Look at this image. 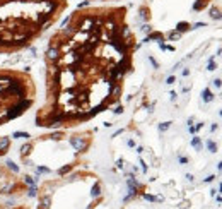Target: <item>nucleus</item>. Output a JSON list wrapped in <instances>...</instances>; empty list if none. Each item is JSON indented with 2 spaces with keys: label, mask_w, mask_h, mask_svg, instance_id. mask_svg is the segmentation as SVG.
Listing matches in <instances>:
<instances>
[{
  "label": "nucleus",
  "mask_w": 222,
  "mask_h": 209,
  "mask_svg": "<svg viewBox=\"0 0 222 209\" xmlns=\"http://www.w3.org/2000/svg\"><path fill=\"white\" fill-rule=\"evenodd\" d=\"M135 38L127 7H79L48 41L46 101L36 125L58 129L104 112L121 94L132 70Z\"/></svg>",
  "instance_id": "1"
},
{
  "label": "nucleus",
  "mask_w": 222,
  "mask_h": 209,
  "mask_svg": "<svg viewBox=\"0 0 222 209\" xmlns=\"http://www.w3.org/2000/svg\"><path fill=\"white\" fill-rule=\"evenodd\" d=\"M67 7L69 0H0V53L12 55L29 48Z\"/></svg>",
  "instance_id": "2"
},
{
  "label": "nucleus",
  "mask_w": 222,
  "mask_h": 209,
  "mask_svg": "<svg viewBox=\"0 0 222 209\" xmlns=\"http://www.w3.org/2000/svg\"><path fill=\"white\" fill-rule=\"evenodd\" d=\"M36 101V84L27 70L0 69V127L26 113Z\"/></svg>",
  "instance_id": "3"
},
{
  "label": "nucleus",
  "mask_w": 222,
  "mask_h": 209,
  "mask_svg": "<svg viewBox=\"0 0 222 209\" xmlns=\"http://www.w3.org/2000/svg\"><path fill=\"white\" fill-rule=\"evenodd\" d=\"M9 148H10V137H7V135H0V156L7 154Z\"/></svg>",
  "instance_id": "4"
},
{
  "label": "nucleus",
  "mask_w": 222,
  "mask_h": 209,
  "mask_svg": "<svg viewBox=\"0 0 222 209\" xmlns=\"http://www.w3.org/2000/svg\"><path fill=\"white\" fill-rule=\"evenodd\" d=\"M91 195H92L94 199L101 195V183H99V182H96V183L92 185V189H91Z\"/></svg>",
  "instance_id": "5"
},
{
  "label": "nucleus",
  "mask_w": 222,
  "mask_h": 209,
  "mask_svg": "<svg viewBox=\"0 0 222 209\" xmlns=\"http://www.w3.org/2000/svg\"><path fill=\"white\" fill-rule=\"evenodd\" d=\"M202 98H204L205 103H208V101H212V99H214V96H212V93H210V89H204V93H202Z\"/></svg>",
  "instance_id": "6"
},
{
  "label": "nucleus",
  "mask_w": 222,
  "mask_h": 209,
  "mask_svg": "<svg viewBox=\"0 0 222 209\" xmlns=\"http://www.w3.org/2000/svg\"><path fill=\"white\" fill-rule=\"evenodd\" d=\"M191 146H193V148H197V149H202V142H200V137H193V141H191Z\"/></svg>",
  "instance_id": "7"
},
{
  "label": "nucleus",
  "mask_w": 222,
  "mask_h": 209,
  "mask_svg": "<svg viewBox=\"0 0 222 209\" xmlns=\"http://www.w3.org/2000/svg\"><path fill=\"white\" fill-rule=\"evenodd\" d=\"M7 168H9V170H12L14 173H17V171H19V166H16V163H14V161H10V159L7 161Z\"/></svg>",
  "instance_id": "8"
},
{
  "label": "nucleus",
  "mask_w": 222,
  "mask_h": 209,
  "mask_svg": "<svg viewBox=\"0 0 222 209\" xmlns=\"http://www.w3.org/2000/svg\"><path fill=\"white\" fill-rule=\"evenodd\" d=\"M207 148H208V151H210V152L217 151V146H215V142H214V141H207Z\"/></svg>",
  "instance_id": "9"
},
{
  "label": "nucleus",
  "mask_w": 222,
  "mask_h": 209,
  "mask_svg": "<svg viewBox=\"0 0 222 209\" xmlns=\"http://www.w3.org/2000/svg\"><path fill=\"white\" fill-rule=\"evenodd\" d=\"M14 137H19V139H29L31 135L27 132H14Z\"/></svg>",
  "instance_id": "10"
},
{
  "label": "nucleus",
  "mask_w": 222,
  "mask_h": 209,
  "mask_svg": "<svg viewBox=\"0 0 222 209\" xmlns=\"http://www.w3.org/2000/svg\"><path fill=\"white\" fill-rule=\"evenodd\" d=\"M190 28V24H186V22H180L178 24V31H186Z\"/></svg>",
  "instance_id": "11"
},
{
  "label": "nucleus",
  "mask_w": 222,
  "mask_h": 209,
  "mask_svg": "<svg viewBox=\"0 0 222 209\" xmlns=\"http://www.w3.org/2000/svg\"><path fill=\"white\" fill-rule=\"evenodd\" d=\"M169 125H171V122H164V123H161V125H159V130H161V132H164V130L169 129Z\"/></svg>",
  "instance_id": "12"
},
{
  "label": "nucleus",
  "mask_w": 222,
  "mask_h": 209,
  "mask_svg": "<svg viewBox=\"0 0 222 209\" xmlns=\"http://www.w3.org/2000/svg\"><path fill=\"white\" fill-rule=\"evenodd\" d=\"M144 199H145V201H150V202L157 201V197H154V195H150V194H144Z\"/></svg>",
  "instance_id": "13"
},
{
  "label": "nucleus",
  "mask_w": 222,
  "mask_h": 209,
  "mask_svg": "<svg viewBox=\"0 0 222 209\" xmlns=\"http://www.w3.org/2000/svg\"><path fill=\"white\" fill-rule=\"evenodd\" d=\"M178 38H180V33H176V31H173L169 34V39H178Z\"/></svg>",
  "instance_id": "14"
},
{
  "label": "nucleus",
  "mask_w": 222,
  "mask_h": 209,
  "mask_svg": "<svg viewBox=\"0 0 222 209\" xmlns=\"http://www.w3.org/2000/svg\"><path fill=\"white\" fill-rule=\"evenodd\" d=\"M214 86H215V88H221V86H222V81L219 79V77H217V79H214Z\"/></svg>",
  "instance_id": "15"
},
{
  "label": "nucleus",
  "mask_w": 222,
  "mask_h": 209,
  "mask_svg": "<svg viewBox=\"0 0 222 209\" xmlns=\"http://www.w3.org/2000/svg\"><path fill=\"white\" fill-rule=\"evenodd\" d=\"M215 69V63H214V60L210 58V63H208V70H214Z\"/></svg>",
  "instance_id": "16"
},
{
  "label": "nucleus",
  "mask_w": 222,
  "mask_h": 209,
  "mask_svg": "<svg viewBox=\"0 0 222 209\" xmlns=\"http://www.w3.org/2000/svg\"><path fill=\"white\" fill-rule=\"evenodd\" d=\"M214 178H215V177H214V175H210V177H207V178H205V183H210V182H212V180H214Z\"/></svg>",
  "instance_id": "17"
},
{
  "label": "nucleus",
  "mask_w": 222,
  "mask_h": 209,
  "mask_svg": "<svg viewBox=\"0 0 222 209\" xmlns=\"http://www.w3.org/2000/svg\"><path fill=\"white\" fill-rule=\"evenodd\" d=\"M121 112H123V106H118V108L114 110V113H121Z\"/></svg>",
  "instance_id": "18"
},
{
  "label": "nucleus",
  "mask_w": 222,
  "mask_h": 209,
  "mask_svg": "<svg viewBox=\"0 0 222 209\" xmlns=\"http://www.w3.org/2000/svg\"><path fill=\"white\" fill-rule=\"evenodd\" d=\"M173 82H174V77L171 76V77H169V79H167V84H173Z\"/></svg>",
  "instance_id": "19"
},
{
  "label": "nucleus",
  "mask_w": 222,
  "mask_h": 209,
  "mask_svg": "<svg viewBox=\"0 0 222 209\" xmlns=\"http://www.w3.org/2000/svg\"><path fill=\"white\" fill-rule=\"evenodd\" d=\"M86 2H91V0H86ZM99 2H114V0H99Z\"/></svg>",
  "instance_id": "20"
},
{
  "label": "nucleus",
  "mask_w": 222,
  "mask_h": 209,
  "mask_svg": "<svg viewBox=\"0 0 222 209\" xmlns=\"http://www.w3.org/2000/svg\"><path fill=\"white\" fill-rule=\"evenodd\" d=\"M219 170H222V163H219Z\"/></svg>",
  "instance_id": "21"
},
{
  "label": "nucleus",
  "mask_w": 222,
  "mask_h": 209,
  "mask_svg": "<svg viewBox=\"0 0 222 209\" xmlns=\"http://www.w3.org/2000/svg\"><path fill=\"white\" fill-rule=\"evenodd\" d=\"M219 192H222V183H221V187H219Z\"/></svg>",
  "instance_id": "22"
}]
</instances>
